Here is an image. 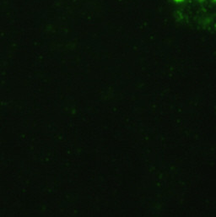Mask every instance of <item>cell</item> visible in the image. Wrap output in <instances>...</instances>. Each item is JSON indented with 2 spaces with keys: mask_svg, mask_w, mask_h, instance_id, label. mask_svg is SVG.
Wrapping results in <instances>:
<instances>
[{
  "mask_svg": "<svg viewBox=\"0 0 216 217\" xmlns=\"http://www.w3.org/2000/svg\"><path fill=\"white\" fill-rule=\"evenodd\" d=\"M173 1H174L175 3H182L184 0H173Z\"/></svg>",
  "mask_w": 216,
  "mask_h": 217,
  "instance_id": "cell-1",
  "label": "cell"
}]
</instances>
